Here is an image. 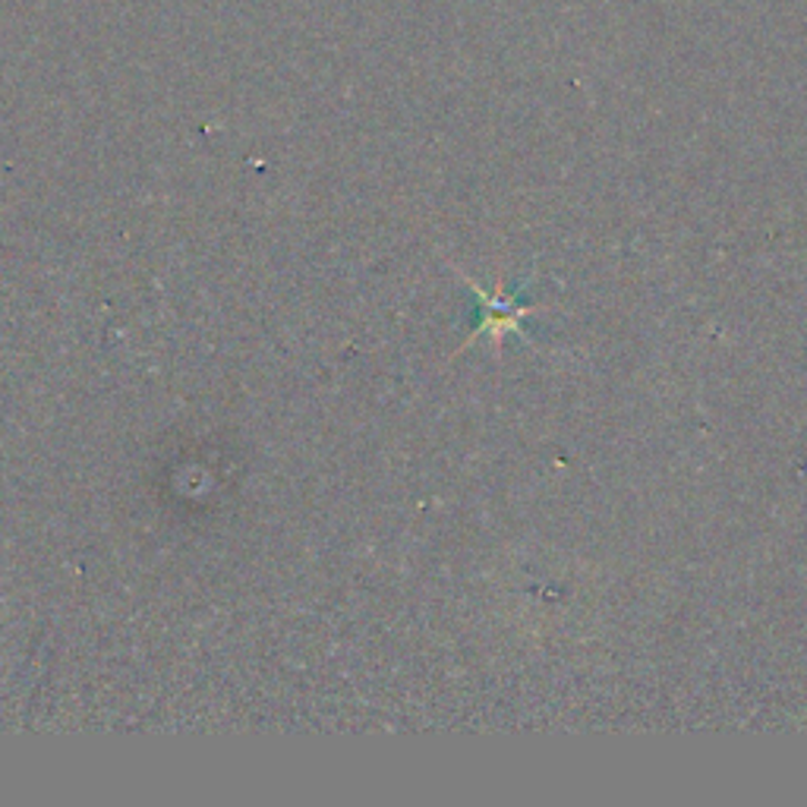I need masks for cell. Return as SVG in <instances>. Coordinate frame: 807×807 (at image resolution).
I'll use <instances>...</instances> for the list:
<instances>
[{
    "instance_id": "cell-1",
    "label": "cell",
    "mask_w": 807,
    "mask_h": 807,
    "mask_svg": "<svg viewBox=\"0 0 807 807\" xmlns=\"http://www.w3.org/2000/svg\"><path fill=\"white\" fill-rule=\"evenodd\" d=\"M476 294L483 300V306H486V319H483V325L476 329V335L480 337L483 332H493L495 337H502L505 332H517V322L524 319V315L536 313V306H517V300L514 296H502V288H498V294L490 300V296L483 294L480 288H476Z\"/></svg>"
}]
</instances>
